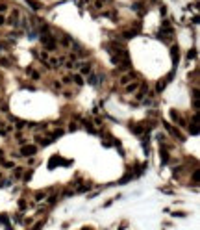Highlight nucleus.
<instances>
[{
	"label": "nucleus",
	"mask_w": 200,
	"mask_h": 230,
	"mask_svg": "<svg viewBox=\"0 0 200 230\" xmlns=\"http://www.w3.org/2000/svg\"><path fill=\"white\" fill-rule=\"evenodd\" d=\"M41 43H43L48 50H54L56 48V39H54L52 36H48V33H45V36H41Z\"/></svg>",
	"instance_id": "1"
},
{
	"label": "nucleus",
	"mask_w": 200,
	"mask_h": 230,
	"mask_svg": "<svg viewBox=\"0 0 200 230\" xmlns=\"http://www.w3.org/2000/svg\"><path fill=\"white\" fill-rule=\"evenodd\" d=\"M37 152V147H33V145H22V149H20V154L22 156H33Z\"/></svg>",
	"instance_id": "2"
},
{
	"label": "nucleus",
	"mask_w": 200,
	"mask_h": 230,
	"mask_svg": "<svg viewBox=\"0 0 200 230\" xmlns=\"http://www.w3.org/2000/svg\"><path fill=\"white\" fill-rule=\"evenodd\" d=\"M137 87H139V82H132V83H126V93H134Z\"/></svg>",
	"instance_id": "3"
},
{
	"label": "nucleus",
	"mask_w": 200,
	"mask_h": 230,
	"mask_svg": "<svg viewBox=\"0 0 200 230\" xmlns=\"http://www.w3.org/2000/svg\"><path fill=\"white\" fill-rule=\"evenodd\" d=\"M71 82H74L76 86H82V83H84V78H82V74H74L71 78Z\"/></svg>",
	"instance_id": "4"
},
{
	"label": "nucleus",
	"mask_w": 200,
	"mask_h": 230,
	"mask_svg": "<svg viewBox=\"0 0 200 230\" xmlns=\"http://www.w3.org/2000/svg\"><path fill=\"white\" fill-rule=\"evenodd\" d=\"M170 119H172V121H176V123H180V124H182V126H183V121L180 119V115H178V113H176V111H174V110H172V111H170Z\"/></svg>",
	"instance_id": "5"
},
{
	"label": "nucleus",
	"mask_w": 200,
	"mask_h": 230,
	"mask_svg": "<svg viewBox=\"0 0 200 230\" xmlns=\"http://www.w3.org/2000/svg\"><path fill=\"white\" fill-rule=\"evenodd\" d=\"M26 2H28L35 11H37V9H41V2H37V0H26Z\"/></svg>",
	"instance_id": "6"
},
{
	"label": "nucleus",
	"mask_w": 200,
	"mask_h": 230,
	"mask_svg": "<svg viewBox=\"0 0 200 230\" xmlns=\"http://www.w3.org/2000/svg\"><path fill=\"white\" fill-rule=\"evenodd\" d=\"M82 74H91V65H89V63L82 65Z\"/></svg>",
	"instance_id": "7"
},
{
	"label": "nucleus",
	"mask_w": 200,
	"mask_h": 230,
	"mask_svg": "<svg viewBox=\"0 0 200 230\" xmlns=\"http://www.w3.org/2000/svg\"><path fill=\"white\" fill-rule=\"evenodd\" d=\"M130 78H132V74H130V76H122V78H121V86H126V83L130 82Z\"/></svg>",
	"instance_id": "8"
},
{
	"label": "nucleus",
	"mask_w": 200,
	"mask_h": 230,
	"mask_svg": "<svg viewBox=\"0 0 200 230\" xmlns=\"http://www.w3.org/2000/svg\"><path fill=\"white\" fill-rule=\"evenodd\" d=\"M0 223H2V225H6V226H8V230H9V221H8V217L0 215Z\"/></svg>",
	"instance_id": "9"
},
{
	"label": "nucleus",
	"mask_w": 200,
	"mask_h": 230,
	"mask_svg": "<svg viewBox=\"0 0 200 230\" xmlns=\"http://www.w3.org/2000/svg\"><path fill=\"white\" fill-rule=\"evenodd\" d=\"M170 52H172V58L178 61V46H172V48H170Z\"/></svg>",
	"instance_id": "10"
},
{
	"label": "nucleus",
	"mask_w": 200,
	"mask_h": 230,
	"mask_svg": "<svg viewBox=\"0 0 200 230\" xmlns=\"http://www.w3.org/2000/svg\"><path fill=\"white\" fill-rule=\"evenodd\" d=\"M22 171H24V169L17 167V169H15V173H13V175H15V178H20V176H22Z\"/></svg>",
	"instance_id": "11"
},
{
	"label": "nucleus",
	"mask_w": 200,
	"mask_h": 230,
	"mask_svg": "<svg viewBox=\"0 0 200 230\" xmlns=\"http://www.w3.org/2000/svg\"><path fill=\"white\" fill-rule=\"evenodd\" d=\"M122 36H124V39H132V37L135 36V32H124Z\"/></svg>",
	"instance_id": "12"
},
{
	"label": "nucleus",
	"mask_w": 200,
	"mask_h": 230,
	"mask_svg": "<svg viewBox=\"0 0 200 230\" xmlns=\"http://www.w3.org/2000/svg\"><path fill=\"white\" fill-rule=\"evenodd\" d=\"M89 83H91V86H96V83H98V82H96V76H95V74L89 76Z\"/></svg>",
	"instance_id": "13"
},
{
	"label": "nucleus",
	"mask_w": 200,
	"mask_h": 230,
	"mask_svg": "<svg viewBox=\"0 0 200 230\" xmlns=\"http://www.w3.org/2000/svg\"><path fill=\"white\" fill-rule=\"evenodd\" d=\"M56 200H58V195H52V197L48 199V204H56Z\"/></svg>",
	"instance_id": "14"
},
{
	"label": "nucleus",
	"mask_w": 200,
	"mask_h": 230,
	"mask_svg": "<svg viewBox=\"0 0 200 230\" xmlns=\"http://www.w3.org/2000/svg\"><path fill=\"white\" fill-rule=\"evenodd\" d=\"M19 208H20V210H26V200H24V199H20V202H19Z\"/></svg>",
	"instance_id": "15"
},
{
	"label": "nucleus",
	"mask_w": 200,
	"mask_h": 230,
	"mask_svg": "<svg viewBox=\"0 0 200 230\" xmlns=\"http://www.w3.org/2000/svg\"><path fill=\"white\" fill-rule=\"evenodd\" d=\"M130 130H134L135 134H141V132H143V128H139V126H130Z\"/></svg>",
	"instance_id": "16"
},
{
	"label": "nucleus",
	"mask_w": 200,
	"mask_h": 230,
	"mask_svg": "<svg viewBox=\"0 0 200 230\" xmlns=\"http://www.w3.org/2000/svg\"><path fill=\"white\" fill-rule=\"evenodd\" d=\"M35 199H37V200L45 199V193H43V191H37V193H35Z\"/></svg>",
	"instance_id": "17"
},
{
	"label": "nucleus",
	"mask_w": 200,
	"mask_h": 230,
	"mask_svg": "<svg viewBox=\"0 0 200 230\" xmlns=\"http://www.w3.org/2000/svg\"><path fill=\"white\" fill-rule=\"evenodd\" d=\"M163 89H165V82L161 80L160 83H157V91H163Z\"/></svg>",
	"instance_id": "18"
},
{
	"label": "nucleus",
	"mask_w": 200,
	"mask_h": 230,
	"mask_svg": "<svg viewBox=\"0 0 200 230\" xmlns=\"http://www.w3.org/2000/svg\"><path fill=\"white\" fill-rule=\"evenodd\" d=\"M195 52H196V50H189V52H187V58H189V59H193V58H195V56H196Z\"/></svg>",
	"instance_id": "19"
},
{
	"label": "nucleus",
	"mask_w": 200,
	"mask_h": 230,
	"mask_svg": "<svg viewBox=\"0 0 200 230\" xmlns=\"http://www.w3.org/2000/svg\"><path fill=\"white\" fill-rule=\"evenodd\" d=\"M6 9H8V6H6V4H0V15H2Z\"/></svg>",
	"instance_id": "20"
},
{
	"label": "nucleus",
	"mask_w": 200,
	"mask_h": 230,
	"mask_svg": "<svg viewBox=\"0 0 200 230\" xmlns=\"http://www.w3.org/2000/svg\"><path fill=\"white\" fill-rule=\"evenodd\" d=\"M0 63H2V65H6V67H8V65H9V61H8V59H6V58H0Z\"/></svg>",
	"instance_id": "21"
},
{
	"label": "nucleus",
	"mask_w": 200,
	"mask_h": 230,
	"mask_svg": "<svg viewBox=\"0 0 200 230\" xmlns=\"http://www.w3.org/2000/svg\"><path fill=\"white\" fill-rule=\"evenodd\" d=\"M39 58H41V59H43V61H46V59H48V54H46V52H43V54H41V56H39Z\"/></svg>",
	"instance_id": "22"
},
{
	"label": "nucleus",
	"mask_w": 200,
	"mask_h": 230,
	"mask_svg": "<svg viewBox=\"0 0 200 230\" xmlns=\"http://www.w3.org/2000/svg\"><path fill=\"white\" fill-rule=\"evenodd\" d=\"M41 228H43V223H37V225H35V226H33L32 230H41Z\"/></svg>",
	"instance_id": "23"
},
{
	"label": "nucleus",
	"mask_w": 200,
	"mask_h": 230,
	"mask_svg": "<svg viewBox=\"0 0 200 230\" xmlns=\"http://www.w3.org/2000/svg\"><path fill=\"white\" fill-rule=\"evenodd\" d=\"M4 167H8V169H11V167H13V162H4Z\"/></svg>",
	"instance_id": "24"
},
{
	"label": "nucleus",
	"mask_w": 200,
	"mask_h": 230,
	"mask_svg": "<svg viewBox=\"0 0 200 230\" xmlns=\"http://www.w3.org/2000/svg\"><path fill=\"white\" fill-rule=\"evenodd\" d=\"M193 180H195V182H198V171L193 173Z\"/></svg>",
	"instance_id": "25"
},
{
	"label": "nucleus",
	"mask_w": 200,
	"mask_h": 230,
	"mask_svg": "<svg viewBox=\"0 0 200 230\" xmlns=\"http://www.w3.org/2000/svg\"><path fill=\"white\" fill-rule=\"evenodd\" d=\"M2 24H6V19H4V15H0V26Z\"/></svg>",
	"instance_id": "26"
}]
</instances>
